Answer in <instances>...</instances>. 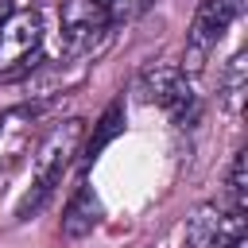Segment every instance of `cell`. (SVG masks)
I'll return each instance as SVG.
<instances>
[{"label": "cell", "mask_w": 248, "mask_h": 248, "mask_svg": "<svg viewBox=\"0 0 248 248\" xmlns=\"http://www.w3.org/2000/svg\"><path fill=\"white\" fill-rule=\"evenodd\" d=\"M81 136H85V124H81V120H62V124H54V128L43 136V143H39V151H35V159H31L27 190H23L19 202H16V221H31V217L50 202V194L58 190L66 167L74 163V155H78V147H81Z\"/></svg>", "instance_id": "cell-1"}, {"label": "cell", "mask_w": 248, "mask_h": 248, "mask_svg": "<svg viewBox=\"0 0 248 248\" xmlns=\"http://www.w3.org/2000/svg\"><path fill=\"white\" fill-rule=\"evenodd\" d=\"M240 16V0H202L194 12V23L186 31V54H182V70H202L205 58L217 50V43L225 39V31L236 23Z\"/></svg>", "instance_id": "cell-2"}, {"label": "cell", "mask_w": 248, "mask_h": 248, "mask_svg": "<svg viewBox=\"0 0 248 248\" xmlns=\"http://www.w3.org/2000/svg\"><path fill=\"white\" fill-rule=\"evenodd\" d=\"M58 27H62V43L70 54L89 50L97 39L108 35L112 27V12L101 0H62L58 8Z\"/></svg>", "instance_id": "cell-3"}, {"label": "cell", "mask_w": 248, "mask_h": 248, "mask_svg": "<svg viewBox=\"0 0 248 248\" xmlns=\"http://www.w3.org/2000/svg\"><path fill=\"white\" fill-rule=\"evenodd\" d=\"M43 43V12L39 8H16L0 19V74L23 66Z\"/></svg>", "instance_id": "cell-4"}, {"label": "cell", "mask_w": 248, "mask_h": 248, "mask_svg": "<svg viewBox=\"0 0 248 248\" xmlns=\"http://www.w3.org/2000/svg\"><path fill=\"white\" fill-rule=\"evenodd\" d=\"M140 93H143V101L159 105V108L170 112L174 120H182L186 112H194V101H198L186 70H178V66H151V70H143Z\"/></svg>", "instance_id": "cell-5"}, {"label": "cell", "mask_w": 248, "mask_h": 248, "mask_svg": "<svg viewBox=\"0 0 248 248\" xmlns=\"http://www.w3.org/2000/svg\"><path fill=\"white\" fill-rule=\"evenodd\" d=\"M236 236H244L240 209L236 213H221L217 205H198L186 217V248H225Z\"/></svg>", "instance_id": "cell-6"}, {"label": "cell", "mask_w": 248, "mask_h": 248, "mask_svg": "<svg viewBox=\"0 0 248 248\" xmlns=\"http://www.w3.org/2000/svg\"><path fill=\"white\" fill-rule=\"evenodd\" d=\"M101 217H105L101 198H97L89 186H78V190H74V198L66 202V213H62V236L78 240V236L93 232V229L101 225Z\"/></svg>", "instance_id": "cell-7"}, {"label": "cell", "mask_w": 248, "mask_h": 248, "mask_svg": "<svg viewBox=\"0 0 248 248\" xmlns=\"http://www.w3.org/2000/svg\"><path fill=\"white\" fill-rule=\"evenodd\" d=\"M120 128H124V105L120 101H112L108 108H105V116L97 120V132L89 136V143H85V163H93L116 136H120Z\"/></svg>", "instance_id": "cell-8"}, {"label": "cell", "mask_w": 248, "mask_h": 248, "mask_svg": "<svg viewBox=\"0 0 248 248\" xmlns=\"http://www.w3.org/2000/svg\"><path fill=\"white\" fill-rule=\"evenodd\" d=\"M229 194H232L236 209H244V202H248V151H236L229 163Z\"/></svg>", "instance_id": "cell-9"}, {"label": "cell", "mask_w": 248, "mask_h": 248, "mask_svg": "<svg viewBox=\"0 0 248 248\" xmlns=\"http://www.w3.org/2000/svg\"><path fill=\"white\" fill-rule=\"evenodd\" d=\"M240 93H244V58L236 54L229 66V78H225V101L232 112H240Z\"/></svg>", "instance_id": "cell-10"}, {"label": "cell", "mask_w": 248, "mask_h": 248, "mask_svg": "<svg viewBox=\"0 0 248 248\" xmlns=\"http://www.w3.org/2000/svg\"><path fill=\"white\" fill-rule=\"evenodd\" d=\"M225 248H248V240H244V236H236V240H229Z\"/></svg>", "instance_id": "cell-11"}, {"label": "cell", "mask_w": 248, "mask_h": 248, "mask_svg": "<svg viewBox=\"0 0 248 248\" xmlns=\"http://www.w3.org/2000/svg\"><path fill=\"white\" fill-rule=\"evenodd\" d=\"M8 116H12V112H0V132H4V124H8Z\"/></svg>", "instance_id": "cell-12"}]
</instances>
